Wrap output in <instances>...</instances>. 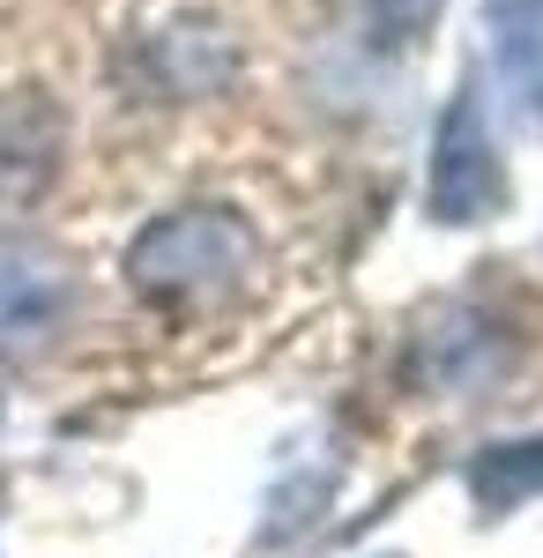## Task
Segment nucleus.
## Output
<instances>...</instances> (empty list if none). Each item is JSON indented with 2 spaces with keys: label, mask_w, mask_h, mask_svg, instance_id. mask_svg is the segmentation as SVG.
Returning <instances> with one entry per match:
<instances>
[{
  "label": "nucleus",
  "mask_w": 543,
  "mask_h": 558,
  "mask_svg": "<svg viewBox=\"0 0 543 558\" xmlns=\"http://www.w3.org/2000/svg\"><path fill=\"white\" fill-rule=\"evenodd\" d=\"M506 179H499V142L484 128L476 97H455L447 120H439V142H432V209L447 223H469V216L499 209Z\"/></svg>",
  "instance_id": "1"
},
{
  "label": "nucleus",
  "mask_w": 543,
  "mask_h": 558,
  "mask_svg": "<svg viewBox=\"0 0 543 558\" xmlns=\"http://www.w3.org/2000/svg\"><path fill=\"white\" fill-rule=\"evenodd\" d=\"M68 276L60 260L31 246V239H0V328H38L45 313L60 305Z\"/></svg>",
  "instance_id": "3"
},
{
  "label": "nucleus",
  "mask_w": 543,
  "mask_h": 558,
  "mask_svg": "<svg viewBox=\"0 0 543 558\" xmlns=\"http://www.w3.org/2000/svg\"><path fill=\"white\" fill-rule=\"evenodd\" d=\"M365 15H373L379 45L395 52V45H410L432 31V15H439V0H365Z\"/></svg>",
  "instance_id": "5"
},
{
  "label": "nucleus",
  "mask_w": 543,
  "mask_h": 558,
  "mask_svg": "<svg viewBox=\"0 0 543 558\" xmlns=\"http://www.w3.org/2000/svg\"><path fill=\"white\" fill-rule=\"evenodd\" d=\"M492 52L514 97L543 120V0H492Z\"/></svg>",
  "instance_id": "4"
},
{
  "label": "nucleus",
  "mask_w": 543,
  "mask_h": 558,
  "mask_svg": "<svg viewBox=\"0 0 543 558\" xmlns=\"http://www.w3.org/2000/svg\"><path fill=\"white\" fill-rule=\"evenodd\" d=\"M239 254H246V239L224 209H179L149 223V239L134 246V276L142 283H202V276H231Z\"/></svg>",
  "instance_id": "2"
}]
</instances>
